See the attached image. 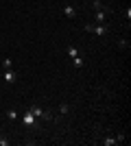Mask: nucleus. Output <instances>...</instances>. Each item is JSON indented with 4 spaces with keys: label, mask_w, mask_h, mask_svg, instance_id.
<instances>
[{
    "label": "nucleus",
    "mask_w": 131,
    "mask_h": 146,
    "mask_svg": "<svg viewBox=\"0 0 131 146\" xmlns=\"http://www.w3.org/2000/svg\"><path fill=\"white\" fill-rule=\"evenodd\" d=\"M85 31H90V33H94V35H98V37H103V35H107V26L105 24H85Z\"/></svg>",
    "instance_id": "1"
},
{
    "label": "nucleus",
    "mask_w": 131,
    "mask_h": 146,
    "mask_svg": "<svg viewBox=\"0 0 131 146\" xmlns=\"http://www.w3.org/2000/svg\"><path fill=\"white\" fill-rule=\"evenodd\" d=\"M22 122H24L26 127H35V124H37V118H35L31 111L26 109V111H24V116H22Z\"/></svg>",
    "instance_id": "2"
},
{
    "label": "nucleus",
    "mask_w": 131,
    "mask_h": 146,
    "mask_svg": "<svg viewBox=\"0 0 131 146\" xmlns=\"http://www.w3.org/2000/svg\"><path fill=\"white\" fill-rule=\"evenodd\" d=\"M18 81V74L13 72V70H5V83H9V85H13Z\"/></svg>",
    "instance_id": "3"
},
{
    "label": "nucleus",
    "mask_w": 131,
    "mask_h": 146,
    "mask_svg": "<svg viewBox=\"0 0 131 146\" xmlns=\"http://www.w3.org/2000/svg\"><path fill=\"white\" fill-rule=\"evenodd\" d=\"M94 20L98 22V24H103L107 20V13H105V9H96V15H94Z\"/></svg>",
    "instance_id": "4"
},
{
    "label": "nucleus",
    "mask_w": 131,
    "mask_h": 146,
    "mask_svg": "<svg viewBox=\"0 0 131 146\" xmlns=\"http://www.w3.org/2000/svg\"><path fill=\"white\" fill-rule=\"evenodd\" d=\"M63 13H66V18H76V9L72 5H66V7H63Z\"/></svg>",
    "instance_id": "5"
},
{
    "label": "nucleus",
    "mask_w": 131,
    "mask_h": 146,
    "mask_svg": "<svg viewBox=\"0 0 131 146\" xmlns=\"http://www.w3.org/2000/svg\"><path fill=\"white\" fill-rule=\"evenodd\" d=\"M72 63H74V68H76V70H81V68H83V63H85V61H83V59H81V57L76 55V57H74V59H72Z\"/></svg>",
    "instance_id": "6"
},
{
    "label": "nucleus",
    "mask_w": 131,
    "mask_h": 146,
    "mask_svg": "<svg viewBox=\"0 0 131 146\" xmlns=\"http://www.w3.org/2000/svg\"><path fill=\"white\" fill-rule=\"evenodd\" d=\"M114 144H118V142H116V137H112V135H107L105 140H103V146H114Z\"/></svg>",
    "instance_id": "7"
},
{
    "label": "nucleus",
    "mask_w": 131,
    "mask_h": 146,
    "mask_svg": "<svg viewBox=\"0 0 131 146\" xmlns=\"http://www.w3.org/2000/svg\"><path fill=\"white\" fill-rule=\"evenodd\" d=\"M76 55H79V50H76L74 46H68V57H70V59H74Z\"/></svg>",
    "instance_id": "8"
},
{
    "label": "nucleus",
    "mask_w": 131,
    "mask_h": 146,
    "mask_svg": "<svg viewBox=\"0 0 131 146\" xmlns=\"http://www.w3.org/2000/svg\"><path fill=\"white\" fill-rule=\"evenodd\" d=\"M7 118H9V120H18V111H15V109H9V111H7Z\"/></svg>",
    "instance_id": "9"
},
{
    "label": "nucleus",
    "mask_w": 131,
    "mask_h": 146,
    "mask_svg": "<svg viewBox=\"0 0 131 146\" xmlns=\"http://www.w3.org/2000/svg\"><path fill=\"white\" fill-rule=\"evenodd\" d=\"M11 66H13L11 59H2V68H5V70H11Z\"/></svg>",
    "instance_id": "10"
},
{
    "label": "nucleus",
    "mask_w": 131,
    "mask_h": 146,
    "mask_svg": "<svg viewBox=\"0 0 131 146\" xmlns=\"http://www.w3.org/2000/svg\"><path fill=\"white\" fill-rule=\"evenodd\" d=\"M92 5H94V9H103V2H100V0H92Z\"/></svg>",
    "instance_id": "11"
},
{
    "label": "nucleus",
    "mask_w": 131,
    "mask_h": 146,
    "mask_svg": "<svg viewBox=\"0 0 131 146\" xmlns=\"http://www.w3.org/2000/svg\"><path fill=\"white\" fill-rule=\"evenodd\" d=\"M0 146H9V140H7L5 135H2V137H0Z\"/></svg>",
    "instance_id": "12"
},
{
    "label": "nucleus",
    "mask_w": 131,
    "mask_h": 146,
    "mask_svg": "<svg viewBox=\"0 0 131 146\" xmlns=\"http://www.w3.org/2000/svg\"><path fill=\"white\" fill-rule=\"evenodd\" d=\"M59 111H61V113H68V105L63 103V105H61V107H59Z\"/></svg>",
    "instance_id": "13"
}]
</instances>
